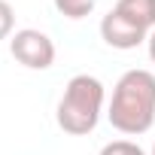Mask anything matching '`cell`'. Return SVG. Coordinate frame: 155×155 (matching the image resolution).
<instances>
[{"label":"cell","mask_w":155,"mask_h":155,"mask_svg":"<svg viewBox=\"0 0 155 155\" xmlns=\"http://www.w3.org/2000/svg\"><path fill=\"white\" fill-rule=\"evenodd\" d=\"M12 28H15V12L6 0H0V40H6L12 34Z\"/></svg>","instance_id":"obj_8"},{"label":"cell","mask_w":155,"mask_h":155,"mask_svg":"<svg viewBox=\"0 0 155 155\" xmlns=\"http://www.w3.org/2000/svg\"><path fill=\"white\" fill-rule=\"evenodd\" d=\"M146 46H149V58H152V64H155V28L149 31V37H146Z\"/></svg>","instance_id":"obj_9"},{"label":"cell","mask_w":155,"mask_h":155,"mask_svg":"<svg viewBox=\"0 0 155 155\" xmlns=\"http://www.w3.org/2000/svg\"><path fill=\"white\" fill-rule=\"evenodd\" d=\"M152 155H155V146H152Z\"/></svg>","instance_id":"obj_10"},{"label":"cell","mask_w":155,"mask_h":155,"mask_svg":"<svg viewBox=\"0 0 155 155\" xmlns=\"http://www.w3.org/2000/svg\"><path fill=\"white\" fill-rule=\"evenodd\" d=\"M104 97H107V91H104V82L97 76L76 73L58 101V128L64 134H73V137L91 134L101 122Z\"/></svg>","instance_id":"obj_2"},{"label":"cell","mask_w":155,"mask_h":155,"mask_svg":"<svg viewBox=\"0 0 155 155\" xmlns=\"http://www.w3.org/2000/svg\"><path fill=\"white\" fill-rule=\"evenodd\" d=\"M9 52L18 64H25L28 70H49L55 64V43L37 31V28H21L12 34L9 40Z\"/></svg>","instance_id":"obj_3"},{"label":"cell","mask_w":155,"mask_h":155,"mask_svg":"<svg viewBox=\"0 0 155 155\" xmlns=\"http://www.w3.org/2000/svg\"><path fill=\"white\" fill-rule=\"evenodd\" d=\"M101 37H104V43H107V46L128 52V49H137L140 43H146L149 31H143L140 25H134L131 18H125L122 12L110 9V12L101 18Z\"/></svg>","instance_id":"obj_4"},{"label":"cell","mask_w":155,"mask_h":155,"mask_svg":"<svg viewBox=\"0 0 155 155\" xmlns=\"http://www.w3.org/2000/svg\"><path fill=\"white\" fill-rule=\"evenodd\" d=\"M113 9L122 12L125 18H131L134 25H140L143 31L155 28V0H119Z\"/></svg>","instance_id":"obj_5"},{"label":"cell","mask_w":155,"mask_h":155,"mask_svg":"<svg viewBox=\"0 0 155 155\" xmlns=\"http://www.w3.org/2000/svg\"><path fill=\"white\" fill-rule=\"evenodd\" d=\"M101 155H146V152L131 140H113V143H107L101 149Z\"/></svg>","instance_id":"obj_7"},{"label":"cell","mask_w":155,"mask_h":155,"mask_svg":"<svg viewBox=\"0 0 155 155\" xmlns=\"http://www.w3.org/2000/svg\"><path fill=\"white\" fill-rule=\"evenodd\" d=\"M110 125L122 134H146L155 122V73L152 70H125L113 88Z\"/></svg>","instance_id":"obj_1"},{"label":"cell","mask_w":155,"mask_h":155,"mask_svg":"<svg viewBox=\"0 0 155 155\" xmlns=\"http://www.w3.org/2000/svg\"><path fill=\"white\" fill-rule=\"evenodd\" d=\"M94 3L97 0H55V9L67 18H85L94 12Z\"/></svg>","instance_id":"obj_6"}]
</instances>
